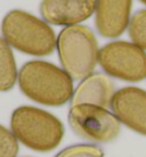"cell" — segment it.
<instances>
[{"mask_svg":"<svg viewBox=\"0 0 146 157\" xmlns=\"http://www.w3.org/2000/svg\"><path fill=\"white\" fill-rule=\"evenodd\" d=\"M111 109L126 126L146 135V92L142 88H120L113 96Z\"/></svg>","mask_w":146,"mask_h":157,"instance_id":"obj_7","label":"cell"},{"mask_svg":"<svg viewBox=\"0 0 146 157\" xmlns=\"http://www.w3.org/2000/svg\"><path fill=\"white\" fill-rule=\"evenodd\" d=\"M17 79V68L12 48L0 37V92L12 90Z\"/></svg>","mask_w":146,"mask_h":157,"instance_id":"obj_11","label":"cell"},{"mask_svg":"<svg viewBox=\"0 0 146 157\" xmlns=\"http://www.w3.org/2000/svg\"><path fill=\"white\" fill-rule=\"evenodd\" d=\"M68 119L75 134L91 142H111L120 133V121L115 115L97 105L71 107Z\"/></svg>","mask_w":146,"mask_h":157,"instance_id":"obj_6","label":"cell"},{"mask_svg":"<svg viewBox=\"0 0 146 157\" xmlns=\"http://www.w3.org/2000/svg\"><path fill=\"white\" fill-rule=\"evenodd\" d=\"M114 94V84L108 75L94 72L82 79L74 90L71 99V107L93 105L108 109L111 107Z\"/></svg>","mask_w":146,"mask_h":157,"instance_id":"obj_10","label":"cell"},{"mask_svg":"<svg viewBox=\"0 0 146 157\" xmlns=\"http://www.w3.org/2000/svg\"><path fill=\"white\" fill-rule=\"evenodd\" d=\"M60 64L72 79L82 80L94 74L98 63V43L90 28L66 26L56 41Z\"/></svg>","mask_w":146,"mask_h":157,"instance_id":"obj_4","label":"cell"},{"mask_svg":"<svg viewBox=\"0 0 146 157\" xmlns=\"http://www.w3.org/2000/svg\"><path fill=\"white\" fill-rule=\"evenodd\" d=\"M129 37L133 44L146 49V9H139L130 18L128 26Z\"/></svg>","mask_w":146,"mask_h":157,"instance_id":"obj_12","label":"cell"},{"mask_svg":"<svg viewBox=\"0 0 146 157\" xmlns=\"http://www.w3.org/2000/svg\"><path fill=\"white\" fill-rule=\"evenodd\" d=\"M98 63L111 77L125 82H141L146 78V53L133 43L111 41L99 49Z\"/></svg>","mask_w":146,"mask_h":157,"instance_id":"obj_5","label":"cell"},{"mask_svg":"<svg viewBox=\"0 0 146 157\" xmlns=\"http://www.w3.org/2000/svg\"><path fill=\"white\" fill-rule=\"evenodd\" d=\"M139 1H142L143 4H144V5H146V0H139Z\"/></svg>","mask_w":146,"mask_h":157,"instance_id":"obj_15","label":"cell"},{"mask_svg":"<svg viewBox=\"0 0 146 157\" xmlns=\"http://www.w3.org/2000/svg\"><path fill=\"white\" fill-rule=\"evenodd\" d=\"M96 0H42L40 14L54 25H78L95 13Z\"/></svg>","mask_w":146,"mask_h":157,"instance_id":"obj_8","label":"cell"},{"mask_svg":"<svg viewBox=\"0 0 146 157\" xmlns=\"http://www.w3.org/2000/svg\"><path fill=\"white\" fill-rule=\"evenodd\" d=\"M18 86L32 101L50 107L68 103L73 95V79L50 62L33 60L18 72Z\"/></svg>","mask_w":146,"mask_h":157,"instance_id":"obj_1","label":"cell"},{"mask_svg":"<svg viewBox=\"0 0 146 157\" xmlns=\"http://www.w3.org/2000/svg\"><path fill=\"white\" fill-rule=\"evenodd\" d=\"M4 39L22 53L33 56H46L54 52L56 36L46 21L22 9H13L1 22Z\"/></svg>","mask_w":146,"mask_h":157,"instance_id":"obj_2","label":"cell"},{"mask_svg":"<svg viewBox=\"0 0 146 157\" xmlns=\"http://www.w3.org/2000/svg\"><path fill=\"white\" fill-rule=\"evenodd\" d=\"M133 0H96L95 24L105 38H118L129 26Z\"/></svg>","mask_w":146,"mask_h":157,"instance_id":"obj_9","label":"cell"},{"mask_svg":"<svg viewBox=\"0 0 146 157\" xmlns=\"http://www.w3.org/2000/svg\"><path fill=\"white\" fill-rule=\"evenodd\" d=\"M12 132L27 148L35 151L55 149L64 135V126L57 117L35 107L23 105L14 110Z\"/></svg>","mask_w":146,"mask_h":157,"instance_id":"obj_3","label":"cell"},{"mask_svg":"<svg viewBox=\"0 0 146 157\" xmlns=\"http://www.w3.org/2000/svg\"><path fill=\"white\" fill-rule=\"evenodd\" d=\"M18 142L13 132L0 125V157H16Z\"/></svg>","mask_w":146,"mask_h":157,"instance_id":"obj_14","label":"cell"},{"mask_svg":"<svg viewBox=\"0 0 146 157\" xmlns=\"http://www.w3.org/2000/svg\"><path fill=\"white\" fill-rule=\"evenodd\" d=\"M100 147L95 144H74L65 148L55 157H103Z\"/></svg>","mask_w":146,"mask_h":157,"instance_id":"obj_13","label":"cell"}]
</instances>
